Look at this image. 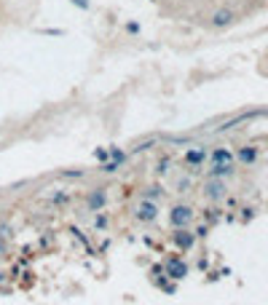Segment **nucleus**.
<instances>
[{"label": "nucleus", "instance_id": "nucleus-1", "mask_svg": "<svg viewBox=\"0 0 268 305\" xmlns=\"http://www.w3.org/2000/svg\"><path fill=\"white\" fill-rule=\"evenodd\" d=\"M193 209L185 206V203H177V206H172L169 211V222H172V228H188V225L193 222Z\"/></svg>", "mask_w": 268, "mask_h": 305}, {"label": "nucleus", "instance_id": "nucleus-2", "mask_svg": "<svg viewBox=\"0 0 268 305\" xmlns=\"http://www.w3.org/2000/svg\"><path fill=\"white\" fill-rule=\"evenodd\" d=\"M134 220L137 222H156V220H159V203L150 201V198H142V201L137 203Z\"/></svg>", "mask_w": 268, "mask_h": 305}, {"label": "nucleus", "instance_id": "nucleus-3", "mask_svg": "<svg viewBox=\"0 0 268 305\" xmlns=\"http://www.w3.org/2000/svg\"><path fill=\"white\" fill-rule=\"evenodd\" d=\"M110 203V198H107V190L105 188H94V190H89V196H86V209L91 211V214H97V211H102L105 206Z\"/></svg>", "mask_w": 268, "mask_h": 305}, {"label": "nucleus", "instance_id": "nucleus-4", "mask_svg": "<svg viewBox=\"0 0 268 305\" xmlns=\"http://www.w3.org/2000/svg\"><path fill=\"white\" fill-rule=\"evenodd\" d=\"M207 158H209L207 148L196 145V148H188V150H185L182 161H185V166H191V169H201V166H204V161H207Z\"/></svg>", "mask_w": 268, "mask_h": 305}, {"label": "nucleus", "instance_id": "nucleus-5", "mask_svg": "<svg viewBox=\"0 0 268 305\" xmlns=\"http://www.w3.org/2000/svg\"><path fill=\"white\" fill-rule=\"evenodd\" d=\"M164 273H166V278H172V281H180V278L188 276V265L182 262L180 257H169L164 262Z\"/></svg>", "mask_w": 268, "mask_h": 305}, {"label": "nucleus", "instance_id": "nucleus-6", "mask_svg": "<svg viewBox=\"0 0 268 305\" xmlns=\"http://www.w3.org/2000/svg\"><path fill=\"white\" fill-rule=\"evenodd\" d=\"M228 193L225 182L223 180H214V177H209V180L204 182V196L209 198V201H223Z\"/></svg>", "mask_w": 268, "mask_h": 305}, {"label": "nucleus", "instance_id": "nucleus-7", "mask_svg": "<svg viewBox=\"0 0 268 305\" xmlns=\"http://www.w3.org/2000/svg\"><path fill=\"white\" fill-rule=\"evenodd\" d=\"M172 241H174L177 249L188 252V249H193V244H196V233H191L188 228H177V233L172 236Z\"/></svg>", "mask_w": 268, "mask_h": 305}, {"label": "nucleus", "instance_id": "nucleus-8", "mask_svg": "<svg viewBox=\"0 0 268 305\" xmlns=\"http://www.w3.org/2000/svg\"><path fill=\"white\" fill-rule=\"evenodd\" d=\"M233 19H236V14H233L231 8H220V11H214V16H212V27H231Z\"/></svg>", "mask_w": 268, "mask_h": 305}, {"label": "nucleus", "instance_id": "nucleus-9", "mask_svg": "<svg viewBox=\"0 0 268 305\" xmlns=\"http://www.w3.org/2000/svg\"><path fill=\"white\" fill-rule=\"evenodd\" d=\"M231 174H233V163H212V169L207 171V177H214V180H225Z\"/></svg>", "mask_w": 268, "mask_h": 305}, {"label": "nucleus", "instance_id": "nucleus-10", "mask_svg": "<svg viewBox=\"0 0 268 305\" xmlns=\"http://www.w3.org/2000/svg\"><path fill=\"white\" fill-rule=\"evenodd\" d=\"M233 158L236 155H233L228 148H214L212 152H209V161L212 163H233Z\"/></svg>", "mask_w": 268, "mask_h": 305}, {"label": "nucleus", "instance_id": "nucleus-11", "mask_svg": "<svg viewBox=\"0 0 268 305\" xmlns=\"http://www.w3.org/2000/svg\"><path fill=\"white\" fill-rule=\"evenodd\" d=\"M236 158H239V163H247V166H252V163L258 161V148H252V145H244V148H239Z\"/></svg>", "mask_w": 268, "mask_h": 305}, {"label": "nucleus", "instance_id": "nucleus-12", "mask_svg": "<svg viewBox=\"0 0 268 305\" xmlns=\"http://www.w3.org/2000/svg\"><path fill=\"white\" fill-rule=\"evenodd\" d=\"M49 203H56V206H64V203H70V193H67V190H59V193L49 196Z\"/></svg>", "mask_w": 268, "mask_h": 305}, {"label": "nucleus", "instance_id": "nucleus-13", "mask_svg": "<svg viewBox=\"0 0 268 305\" xmlns=\"http://www.w3.org/2000/svg\"><path fill=\"white\" fill-rule=\"evenodd\" d=\"M142 198L159 201V198H161V185H150V188H145V190H142Z\"/></svg>", "mask_w": 268, "mask_h": 305}, {"label": "nucleus", "instance_id": "nucleus-14", "mask_svg": "<svg viewBox=\"0 0 268 305\" xmlns=\"http://www.w3.org/2000/svg\"><path fill=\"white\" fill-rule=\"evenodd\" d=\"M110 161H115V163H126V152H123L121 148H110Z\"/></svg>", "mask_w": 268, "mask_h": 305}, {"label": "nucleus", "instance_id": "nucleus-15", "mask_svg": "<svg viewBox=\"0 0 268 305\" xmlns=\"http://www.w3.org/2000/svg\"><path fill=\"white\" fill-rule=\"evenodd\" d=\"M100 169L105 171V174H115V171L121 169V163H115V161H110V158H107V161H105V163H102Z\"/></svg>", "mask_w": 268, "mask_h": 305}, {"label": "nucleus", "instance_id": "nucleus-16", "mask_svg": "<svg viewBox=\"0 0 268 305\" xmlns=\"http://www.w3.org/2000/svg\"><path fill=\"white\" fill-rule=\"evenodd\" d=\"M94 228H97V230H105V228H107V214H105V211H97V217H94Z\"/></svg>", "mask_w": 268, "mask_h": 305}, {"label": "nucleus", "instance_id": "nucleus-17", "mask_svg": "<svg viewBox=\"0 0 268 305\" xmlns=\"http://www.w3.org/2000/svg\"><path fill=\"white\" fill-rule=\"evenodd\" d=\"M204 217H207V222H209V225L220 222V209H214V206H212V209H207V214H204Z\"/></svg>", "mask_w": 268, "mask_h": 305}, {"label": "nucleus", "instance_id": "nucleus-18", "mask_svg": "<svg viewBox=\"0 0 268 305\" xmlns=\"http://www.w3.org/2000/svg\"><path fill=\"white\" fill-rule=\"evenodd\" d=\"M169 166H172V161H169V158H161V161H159V166H156V174H166Z\"/></svg>", "mask_w": 268, "mask_h": 305}, {"label": "nucleus", "instance_id": "nucleus-19", "mask_svg": "<svg viewBox=\"0 0 268 305\" xmlns=\"http://www.w3.org/2000/svg\"><path fill=\"white\" fill-rule=\"evenodd\" d=\"M94 158H97V161H107V158H110V148H100V150H94Z\"/></svg>", "mask_w": 268, "mask_h": 305}, {"label": "nucleus", "instance_id": "nucleus-20", "mask_svg": "<svg viewBox=\"0 0 268 305\" xmlns=\"http://www.w3.org/2000/svg\"><path fill=\"white\" fill-rule=\"evenodd\" d=\"M64 177H70V180H78V177H83L81 169H73V171H64Z\"/></svg>", "mask_w": 268, "mask_h": 305}, {"label": "nucleus", "instance_id": "nucleus-21", "mask_svg": "<svg viewBox=\"0 0 268 305\" xmlns=\"http://www.w3.org/2000/svg\"><path fill=\"white\" fill-rule=\"evenodd\" d=\"M207 230H209L207 225H199V228H196L193 233H196V238H204V236H207Z\"/></svg>", "mask_w": 268, "mask_h": 305}, {"label": "nucleus", "instance_id": "nucleus-22", "mask_svg": "<svg viewBox=\"0 0 268 305\" xmlns=\"http://www.w3.org/2000/svg\"><path fill=\"white\" fill-rule=\"evenodd\" d=\"M177 188H180V193H188V188H191V180H180Z\"/></svg>", "mask_w": 268, "mask_h": 305}, {"label": "nucleus", "instance_id": "nucleus-23", "mask_svg": "<svg viewBox=\"0 0 268 305\" xmlns=\"http://www.w3.org/2000/svg\"><path fill=\"white\" fill-rule=\"evenodd\" d=\"M150 276H164V265H153V268H150Z\"/></svg>", "mask_w": 268, "mask_h": 305}, {"label": "nucleus", "instance_id": "nucleus-24", "mask_svg": "<svg viewBox=\"0 0 268 305\" xmlns=\"http://www.w3.org/2000/svg\"><path fill=\"white\" fill-rule=\"evenodd\" d=\"M73 5H78L81 11H89V0H73Z\"/></svg>", "mask_w": 268, "mask_h": 305}]
</instances>
